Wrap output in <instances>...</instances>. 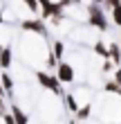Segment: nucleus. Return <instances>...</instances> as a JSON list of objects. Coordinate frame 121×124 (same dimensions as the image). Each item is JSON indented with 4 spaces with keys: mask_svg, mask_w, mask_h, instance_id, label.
Masks as SVG:
<instances>
[{
    "mask_svg": "<svg viewBox=\"0 0 121 124\" xmlns=\"http://www.w3.org/2000/svg\"><path fill=\"white\" fill-rule=\"evenodd\" d=\"M72 41L85 43V45H94V43L99 41V39H96V27L88 25V27H79V30H74V32H72Z\"/></svg>",
    "mask_w": 121,
    "mask_h": 124,
    "instance_id": "f257e3e1",
    "label": "nucleus"
},
{
    "mask_svg": "<svg viewBox=\"0 0 121 124\" xmlns=\"http://www.w3.org/2000/svg\"><path fill=\"white\" fill-rule=\"evenodd\" d=\"M74 79V65L61 63L58 65V81H72Z\"/></svg>",
    "mask_w": 121,
    "mask_h": 124,
    "instance_id": "f03ea898",
    "label": "nucleus"
},
{
    "mask_svg": "<svg viewBox=\"0 0 121 124\" xmlns=\"http://www.w3.org/2000/svg\"><path fill=\"white\" fill-rule=\"evenodd\" d=\"M108 59L115 61V65L121 63V45H119V43H110V54H108Z\"/></svg>",
    "mask_w": 121,
    "mask_h": 124,
    "instance_id": "7ed1b4c3",
    "label": "nucleus"
},
{
    "mask_svg": "<svg viewBox=\"0 0 121 124\" xmlns=\"http://www.w3.org/2000/svg\"><path fill=\"white\" fill-rule=\"evenodd\" d=\"M0 65H2V68H9V65H11V50L9 47L0 54Z\"/></svg>",
    "mask_w": 121,
    "mask_h": 124,
    "instance_id": "20e7f679",
    "label": "nucleus"
},
{
    "mask_svg": "<svg viewBox=\"0 0 121 124\" xmlns=\"http://www.w3.org/2000/svg\"><path fill=\"white\" fill-rule=\"evenodd\" d=\"M112 23H115L117 27H121V5L112 7Z\"/></svg>",
    "mask_w": 121,
    "mask_h": 124,
    "instance_id": "39448f33",
    "label": "nucleus"
},
{
    "mask_svg": "<svg viewBox=\"0 0 121 124\" xmlns=\"http://www.w3.org/2000/svg\"><path fill=\"white\" fill-rule=\"evenodd\" d=\"M23 2H25V7H27V9H29V11H36V9H38L36 0H23Z\"/></svg>",
    "mask_w": 121,
    "mask_h": 124,
    "instance_id": "423d86ee",
    "label": "nucleus"
},
{
    "mask_svg": "<svg viewBox=\"0 0 121 124\" xmlns=\"http://www.w3.org/2000/svg\"><path fill=\"white\" fill-rule=\"evenodd\" d=\"M115 81L121 86V68H117V70H115Z\"/></svg>",
    "mask_w": 121,
    "mask_h": 124,
    "instance_id": "0eeeda50",
    "label": "nucleus"
},
{
    "mask_svg": "<svg viewBox=\"0 0 121 124\" xmlns=\"http://www.w3.org/2000/svg\"><path fill=\"white\" fill-rule=\"evenodd\" d=\"M0 111H2V99H0Z\"/></svg>",
    "mask_w": 121,
    "mask_h": 124,
    "instance_id": "6e6552de",
    "label": "nucleus"
},
{
    "mask_svg": "<svg viewBox=\"0 0 121 124\" xmlns=\"http://www.w3.org/2000/svg\"><path fill=\"white\" fill-rule=\"evenodd\" d=\"M0 9H2V0H0Z\"/></svg>",
    "mask_w": 121,
    "mask_h": 124,
    "instance_id": "1a4fd4ad",
    "label": "nucleus"
}]
</instances>
